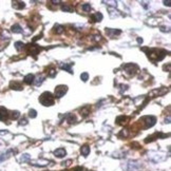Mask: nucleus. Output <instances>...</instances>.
Instances as JSON below:
<instances>
[{
    "label": "nucleus",
    "instance_id": "nucleus-1",
    "mask_svg": "<svg viewBox=\"0 0 171 171\" xmlns=\"http://www.w3.org/2000/svg\"><path fill=\"white\" fill-rule=\"evenodd\" d=\"M39 101L41 105H43L45 107L48 106H53L54 101H55V97L51 92H43L39 97Z\"/></svg>",
    "mask_w": 171,
    "mask_h": 171
},
{
    "label": "nucleus",
    "instance_id": "nucleus-2",
    "mask_svg": "<svg viewBox=\"0 0 171 171\" xmlns=\"http://www.w3.org/2000/svg\"><path fill=\"white\" fill-rule=\"evenodd\" d=\"M148 159L149 160H151L152 163H160V162H164V160H167V155L165 153L162 152H156V151H150L148 153Z\"/></svg>",
    "mask_w": 171,
    "mask_h": 171
},
{
    "label": "nucleus",
    "instance_id": "nucleus-3",
    "mask_svg": "<svg viewBox=\"0 0 171 171\" xmlns=\"http://www.w3.org/2000/svg\"><path fill=\"white\" fill-rule=\"evenodd\" d=\"M68 91V87L64 85H57L55 88V96L54 97H57V98H60V97H62L64 94L67 93Z\"/></svg>",
    "mask_w": 171,
    "mask_h": 171
},
{
    "label": "nucleus",
    "instance_id": "nucleus-4",
    "mask_svg": "<svg viewBox=\"0 0 171 171\" xmlns=\"http://www.w3.org/2000/svg\"><path fill=\"white\" fill-rule=\"evenodd\" d=\"M29 163H30V165L34 166V167H45V166H48L51 162L48 160H45V159H40V160H30Z\"/></svg>",
    "mask_w": 171,
    "mask_h": 171
},
{
    "label": "nucleus",
    "instance_id": "nucleus-5",
    "mask_svg": "<svg viewBox=\"0 0 171 171\" xmlns=\"http://www.w3.org/2000/svg\"><path fill=\"white\" fill-rule=\"evenodd\" d=\"M141 169V163L137 160H130L127 163V171H138Z\"/></svg>",
    "mask_w": 171,
    "mask_h": 171
},
{
    "label": "nucleus",
    "instance_id": "nucleus-6",
    "mask_svg": "<svg viewBox=\"0 0 171 171\" xmlns=\"http://www.w3.org/2000/svg\"><path fill=\"white\" fill-rule=\"evenodd\" d=\"M124 68H125V71L129 75H134L138 70V67L134 63H127V64L124 66Z\"/></svg>",
    "mask_w": 171,
    "mask_h": 171
},
{
    "label": "nucleus",
    "instance_id": "nucleus-7",
    "mask_svg": "<svg viewBox=\"0 0 171 171\" xmlns=\"http://www.w3.org/2000/svg\"><path fill=\"white\" fill-rule=\"evenodd\" d=\"M143 120H146V128H150V127H152L153 125H155V122H156V118L154 116H146L143 118Z\"/></svg>",
    "mask_w": 171,
    "mask_h": 171
},
{
    "label": "nucleus",
    "instance_id": "nucleus-8",
    "mask_svg": "<svg viewBox=\"0 0 171 171\" xmlns=\"http://www.w3.org/2000/svg\"><path fill=\"white\" fill-rule=\"evenodd\" d=\"M164 138V137H166V134H163V133H160V132H159V133H154L153 135H150V136H148L147 137V139H145L146 143H149V141H155L156 138Z\"/></svg>",
    "mask_w": 171,
    "mask_h": 171
},
{
    "label": "nucleus",
    "instance_id": "nucleus-9",
    "mask_svg": "<svg viewBox=\"0 0 171 171\" xmlns=\"http://www.w3.org/2000/svg\"><path fill=\"white\" fill-rule=\"evenodd\" d=\"M54 155L56 157H58V159H62V157H64V156L67 155V151H66L64 148H57L54 151Z\"/></svg>",
    "mask_w": 171,
    "mask_h": 171
},
{
    "label": "nucleus",
    "instance_id": "nucleus-10",
    "mask_svg": "<svg viewBox=\"0 0 171 171\" xmlns=\"http://www.w3.org/2000/svg\"><path fill=\"white\" fill-rule=\"evenodd\" d=\"M13 153H14V150L10 149V150H8V151L3 152L2 154H0V163H2V162H4L5 160H8L9 157H11Z\"/></svg>",
    "mask_w": 171,
    "mask_h": 171
},
{
    "label": "nucleus",
    "instance_id": "nucleus-11",
    "mask_svg": "<svg viewBox=\"0 0 171 171\" xmlns=\"http://www.w3.org/2000/svg\"><path fill=\"white\" fill-rule=\"evenodd\" d=\"M28 49H29V53H31L32 55H37L40 51V48L35 45H28Z\"/></svg>",
    "mask_w": 171,
    "mask_h": 171
},
{
    "label": "nucleus",
    "instance_id": "nucleus-12",
    "mask_svg": "<svg viewBox=\"0 0 171 171\" xmlns=\"http://www.w3.org/2000/svg\"><path fill=\"white\" fill-rule=\"evenodd\" d=\"M106 33L108 34L110 37H114V36H116V35H119V34L122 33V31H120V30H114V29H109V28H107V29H106Z\"/></svg>",
    "mask_w": 171,
    "mask_h": 171
},
{
    "label": "nucleus",
    "instance_id": "nucleus-13",
    "mask_svg": "<svg viewBox=\"0 0 171 171\" xmlns=\"http://www.w3.org/2000/svg\"><path fill=\"white\" fill-rule=\"evenodd\" d=\"M9 113L8 110L4 108V107H0V120H5L8 118Z\"/></svg>",
    "mask_w": 171,
    "mask_h": 171
},
{
    "label": "nucleus",
    "instance_id": "nucleus-14",
    "mask_svg": "<svg viewBox=\"0 0 171 171\" xmlns=\"http://www.w3.org/2000/svg\"><path fill=\"white\" fill-rule=\"evenodd\" d=\"M11 31L13 32V33H16V34H20L23 32V29L20 26V24H18V23H15V24H13L11 28Z\"/></svg>",
    "mask_w": 171,
    "mask_h": 171
},
{
    "label": "nucleus",
    "instance_id": "nucleus-15",
    "mask_svg": "<svg viewBox=\"0 0 171 171\" xmlns=\"http://www.w3.org/2000/svg\"><path fill=\"white\" fill-rule=\"evenodd\" d=\"M103 18H104V16H103V14H101V13H99V12H97V13L93 14V15H92V17H91L92 21H94V22H99V21H101V20H103Z\"/></svg>",
    "mask_w": 171,
    "mask_h": 171
},
{
    "label": "nucleus",
    "instance_id": "nucleus-16",
    "mask_svg": "<svg viewBox=\"0 0 171 171\" xmlns=\"http://www.w3.org/2000/svg\"><path fill=\"white\" fill-rule=\"evenodd\" d=\"M34 80H35V76L33 74H28L24 76V79H23V82H26V85H32L34 84Z\"/></svg>",
    "mask_w": 171,
    "mask_h": 171
},
{
    "label": "nucleus",
    "instance_id": "nucleus-17",
    "mask_svg": "<svg viewBox=\"0 0 171 171\" xmlns=\"http://www.w3.org/2000/svg\"><path fill=\"white\" fill-rule=\"evenodd\" d=\"M60 69H62V70H64V71H68L69 73L73 74V71H72V62L61 63V64H60Z\"/></svg>",
    "mask_w": 171,
    "mask_h": 171
},
{
    "label": "nucleus",
    "instance_id": "nucleus-18",
    "mask_svg": "<svg viewBox=\"0 0 171 171\" xmlns=\"http://www.w3.org/2000/svg\"><path fill=\"white\" fill-rule=\"evenodd\" d=\"M10 87L13 90H22V85L18 82H12L10 84Z\"/></svg>",
    "mask_w": 171,
    "mask_h": 171
},
{
    "label": "nucleus",
    "instance_id": "nucleus-19",
    "mask_svg": "<svg viewBox=\"0 0 171 171\" xmlns=\"http://www.w3.org/2000/svg\"><path fill=\"white\" fill-rule=\"evenodd\" d=\"M80 153H82V155L85 156H88L89 155V153H90V147L88 145H85V146H82V148H80Z\"/></svg>",
    "mask_w": 171,
    "mask_h": 171
},
{
    "label": "nucleus",
    "instance_id": "nucleus-20",
    "mask_svg": "<svg viewBox=\"0 0 171 171\" xmlns=\"http://www.w3.org/2000/svg\"><path fill=\"white\" fill-rule=\"evenodd\" d=\"M13 7L15 9H17V10H21V9H23L26 7V4L22 1H14L13 2Z\"/></svg>",
    "mask_w": 171,
    "mask_h": 171
},
{
    "label": "nucleus",
    "instance_id": "nucleus-21",
    "mask_svg": "<svg viewBox=\"0 0 171 171\" xmlns=\"http://www.w3.org/2000/svg\"><path fill=\"white\" fill-rule=\"evenodd\" d=\"M54 31L56 32V34H61L64 31V28L62 26H60V24H56L54 26Z\"/></svg>",
    "mask_w": 171,
    "mask_h": 171
},
{
    "label": "nucleus",
    "instance_id": "nucleus-22",
    "mask_svg": "<svg viewBox=\"0 0 171 171\" xmlns=\"http://www.w3.org/2000/svg\"><path fill=\"white\" fill-rule=\"evenodd\" d=\"M61 10H62L63 12H69V13L73 12V8H72L71 5H69V4H63L62 7H61Z\"/></svg>",
    "mask_w": 171,
    "mask_h": 171
},
{
    "label": "nucleus",
    "instance_id": "nucleus-23",
    "mask_svg": "<svg viewBox=\"0 0 171 171\" xmlns=\"http://www.w3.org/2000/svg\"><path fill=\"white\" fill-rule=\"evenodd\" d=\"M31 160V155L30 154H28V153H26V154H22L21 155V157H20V162H29V160Z\"/></svg>",
    "mask_w": 171,
    "mask_h": 171
},
{
    "label": "nucleus",
    "instance_id": "nucleus-24",
    "mask_svg": "<svg viewBox=\"0 0 171 171\" xmlns=\"http://www.w3.org/2000/svg\"><path fill=\"white\" fill-rule=\"evenodd\" d=\"M24 47V43H23L22 41H17L15 42V48L17 51H20V50H22V48Z\"/></svg>",
    "mask_w": 171,
    "mask_h": 171
},
{
    "label": "nucleus",
    "instance_id": "nucleus-25",
    "mask_svg": "<svg viewBox=\"0 0 171 171\" xmlns=\"http://www.w3.org/2000/svg\"><path fill=\"white\" fill-rule=\"evenodd\" d=\"M82 10L84 12H87V13L91 11V5H90V3H84V4H82Z\"/></svg>",
    "mask_w": 171,
    "mask_h": 171
},
{
    "label": "nucleus",
    "instance_id": "nucleus-26",
    "mask_svg": "<svg viewBox=\"0 0 171 171\" xmlns=\"http://www.w3.org/2000/svg\"><path fill=\"white\" fill-rule=\"evenodd\" d=\"M126 120H127V117L126 116H124V115H122V116H118L117 118H116V122H117V124H125L126 123Z\"/></svg>",
    "mask_w": 171,
    "mask_h": 171
},
{
    "label": "nucleus",
    "instance_id": "nucleus-27",
    "mask_svg": "<svg viewBox=\"0 0 171 171\" xmlns=\"http://www.w3.org/2000/svg\"><path fill=\"white\" fill-rule=\"evenodd\" d=\"M43 80H45V77H43V76H40V77H38L37 79H35L34 82H35V85H40Z\"/></svg>",
    "mask_w": 171,
    "mask_h": 171
},
{
    "label": "nucleus",
    "instance_id": "nucleus-28",
    "mask_svg": "<svg viewBox=\"0 0 171 171\" xmlns=\"http://www.w3.org/2000/svg\"><path fill=\"white\" fill-rule=\"evenodd\" d=\"M29 116H30L31 118H35V117L37 116V112H36V110L31 109L30 111H29Z\"/></svg>",
    "mask_w": 171,
    "mask_h": 171
},
{
    "label": "nucleus",
    "instance_id": "nucleus-29",
    "mask_svg": "<svg viewBox=\"0 0 171 171\" xmlns=\"http://www.w3.org/2000/svg\"><path fill=\"white\" fill-rule=\"evenodd\" d=\"M80 79H82V82H87V80L89 79V74H88L87 72L82 73V74H80Z\"/></svg>",
    "mask_w": 171,
    "mask_h": 171
},
{
    "label": "nucleus",
    "instance_id": "nucleus-30",
    "mask_svg": "<svg viewBox=\"0 0 171 171\" xmlns=\"http://www.w3.org/2000/svg\"><path fill=\"white\" fill-rule=\"evenodd\" d=\"M48 75L50 76V77H55V75H56V70L55 69H51V70L49 71V73H48Z\"/></svg>",
    "mask_w": 171,
    "mask_h": 171
},
{
    "label": "nucleus",
    "instance_id": "nucleus-31",
    "mask_svg": "<svg viewBox=\"0 0 171 171\" xmlns=\"http://www.w3.org/2000/svg\"><path fill=\"white\" fill-rule=\"evenodd\" d=\"M122 135H124V137H127V136H128V131H127V129H124L123 131H120V133L118 134V136L120 137Z\"/></svg>",
    "mask_w": 171,
    "mask_h": 171
},
{
    "label": "nucleus",
    "instance_id": "nucleus-32",
    "mask_svg": "<svg viewBox=\"0 0 171 171\" xmlns=\"http://www.w3.org/2000/svg\"><path fill=\"white\" fill-rule=\"evenodd\" d=\"M19 115H20V114H19V112L15 111V112H13V115H12V117H13V118H17Z\"/></svg>",
    "mask_w": 171,
    "mask_h": 171
},
{
    "label": "nucleus",
    "instance_id": "nucleus-33",
    "mask_svg": "<svg viewBox=\"0 0 171 171\" xmlns=\"http://www.w3.org/2000/svg\"><path fill=\"white\" fill-rule=\"evenodd\" d=\"M93 40H95V41H99L101 39V35H95V36H93Z\"/></svg>",
    "mask_w": 171,
    "mask_h": 171
},
{
    "label": "nucleus",
    "instance_id": "nucleus-34",
    "mask_svg": "<svg viewBox=\"0 0 171 171\" xmlns=\"http://www.w3.org/2000/svg\"><path fill=\"white\" fill-rule=\"evenodd\" d=\"M160 31L162 32H169V28H165V26H160Z\"/></svg>",
    "mask_w": 171,
    "mask_h": 171
},
{
    "label": "nucleus",
    "instance_id": "nucleus-35",
    "mask_svg": "<svg viewBox=\"0 0 171 171\" xmlns=\"http://www.w3.org/2000/svg\"><path fill=\"white\" fill-rule=\"evenodd\" d=\"M171 1L170 0H167V1H164V4H165V5H167V7H170L171 5Z\"/></svg>",
    "mask_w": 171,
    "mask_h": 171
},
{
    "label": "nucleus",
    "instance_id": "nucleus-36",
    "mask_svg": "<svg viewBox=\"0 0 171 171\" xmlns=\"http://www.w3.org/2000/svg\"><path fill=\"white\" fill-rule=\"evenodd\" d=\"M4 146H5V144H4V141H2V139H0V149L3 148Z\"/></svg>",
    "mask_w": 171,
    "mask_h": 171
},
{
    "label": "nucleus",
    "instance_id": "nucleus-37",
    "mask_svg": "<svg viewBox=\"0 0 171 171\" xmlns=\"http://www.w3.org/2000/svg\"><path fill=\"white\" fill-rule=\"evenodd\" d=\"M9 131L8 130H3V131H0V135H4V134H8Z\"/></svg>",
    "mask_w": 171,
    "mask_h": 171
},
{
    "label": "nucleus",
    "instance_id": "nucleus-38",
    "mask_svg": "<svg viewBox=\"0 0 171 171\" xmlns=\"http://www.w3.org/2000/svg\"><path fill=\"white\" fill-rule=\"evenodd\" d=\"M51 2H52V3H54V4H58V3H60L61 1H60V0H57V1H55V0H52Z\"/></svg>",
    "mask_w": 171,
    "mask_h": 171
},
{
    "label": "nucleus",
    "instance_id": "nucleus-39",
    "mask_svg": "<svg viewBox=\"0 0 171 171\" xmlns=\"http://www.w3.org/2000/svg\"><path fill=\"white\" fill-rule=\"evenodd\" d=\"M137 42L138 43H143V39L141 38H137Z\"/></svg>",
    "mask_w": 171,
    "mask_h": 171
}]
</instances>
